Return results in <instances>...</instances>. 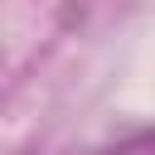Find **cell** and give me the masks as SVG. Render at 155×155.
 I'll list each match as a JSON object with an SVG mask.
<instances>
[{"label":"cell","instance_id":"cell-1","mask_svg":"<svg viewBox=\"0 0 155 155\" xmlns=\"http://www.w3.org/2000/svg\"><path fill=\"white\" fill-rule=\"evenodd\" d=\"M111 155H150V131H136L126 145H116Z\"/></svg>","mask_w":155,"mask_h":155}]
</instances>
